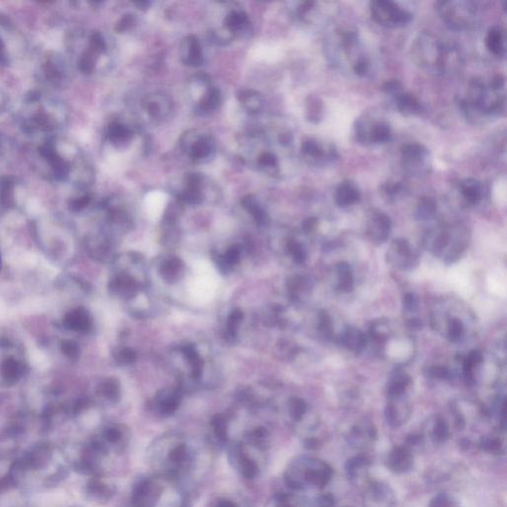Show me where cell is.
Here are the masks:
<instances>
[{"instance_id": "obj_33", "label": "cell", "mask_w": 507, "mask_h": 507, "mask_svg": "<svg viewBox=\"0 0 507 507\" xmlns=\"http://www.w3.org/2000/svg\"><path fill=\"white\" fill-rule=\"evenodd\" d=\"M402 189L403 185L399 181H388L382 185V191L391 198L399 195Z\"/></svg>"}, {"instance_id": "obj_11", "label": "cell", "mask_w": 507, "mask_h": 507, "mask_svg": "<svg viewBox=\"0 0 507 507\" xmlns=\"http://www.w3.org/2000/svg\"><path fill=\"white\" fill-rule=\"evenodd\" d=\"M301 153L304 158L313 162L323 161L324 158L333 160L334 158L338 157V154L336 150L333 149V147H331L330 150L326 152L324 147L314 139H307L302 143Z\"/></svg>"}, {"instance_id": "obj_30", "label": "cell", "mask_w": 507, "mask_h": 507, "mask_svg": "<svg viewBox=\"0 0 507 507\" xmlns=\"http://www.w3.org/2000/svg\"><path fill=\"white\" fill-rule=\"evenodd\" d=\"M137 23V18L134 14H131V13H128V14H125L121 17V19L117 22L116 26H115V30L116 32L118 33H123V32H126L130 29H132Z\"/></svg>"}, {"instance_id": "obj_21", "label": "cell", "mask_w": 507, "mask_h": 507, "mask_svg": "<svg viewBox=\"0 0 507 507\" xmlns=\"http://www.w3.org/2000/svg\"><path fill=\"white\" fill-rule=\"evenodd\" d=\"M410 383L411 377L408 374L404 372H398L389 386V396L392 398H399L403 395L405 389L409 386Z\"/></svg>"}, {"instance_id": "obj_46", "label": "cell", "mask_w": 507, "mask_h": 507, "mask_svg": "<svg viewBox=\"0 0 507 507\" xmlns=\"http://www.w3.org/2000/svg\"><path fill=\"white\" fill-rule=\"evenodd\" d=\"M408 327L413 330H421L423 328V323L419 319H411L408 321Z\"/></svg>"}, {"instance_id": "obj_13", "label": "cell", "mask_w": 507, "mask_h": 507, "mask_svg": "<svg viewBox=\"0 0 507 507\" xmlns=\"http://www.w3.org/2000/svg\"><path fill=\"white\" fill-rule=\"evenodd\" d=\"M459 188L464 199L471 205L477 204L483 195V185L475 179L467 178L460 181Z\"/></svg>"}, {"instance_id": "obj_39", "label": "cell", "mask_w": 507, "mask_h": 507, "mask_svg": "<svg viewBox=\"0 0 507 507\" xmlns=\"http://www.w3.org/2000/svg\"><path fill=\"white\" fill-rule=\"evenodd\" d=\"M320 330L324 336H330L332 334V322L330 316L326 312H322L320 316Z\"/></svg>"}, {"instance_id": "obj_12", "label": "cell", "mask_w": 507, "mask_h": 507, "mask_svg": "<svg viewBox=\"0 0 507 507\" xmlns=\"http://www.w3.org/2000/svg\"><path fill=\"white\" fill-rule=\"evenodd\" d=\"M394 101L397 109L403 115H417L423 111L420 101L410 92H399L394 96Z\"/></svg>"}, {"instance_id": "obj_6", "label": "cell", "mask_w": 507, "mask_h": 507, "mask_svg": "<svg viewBox=\"0 0 507 507\" xmlns=\"http://www.w3.org/2000/svg\"><path fill=\"white\" fill-rule=\"evenodd\" d=\"M355 136L357 141L363 145H381L392 141L393 131L386 121L368 122L359 119L355 125Z\"/></svg>"}, {"instance_id": "obj_22", "label": "cell", "mask_w": 507, "mask_h": 507, "mask_svg": "<svg viewBox=\"0 0 507 507\" xmlns=\"http://www.w3.org/2000/svg\"><path fill=\"white\" fill-rule=\"evenodd\" d=\"M437 210V203L432 197H422L416 208V217L420 220H427L434 216Z\"/></svg>"}, {"instance_id": "obj_8", "label": "cell", "mask_w": 507, "mask_h": 507, "mask_svg": "<svg viewBox=\"0 0 507 507\" xmlns=\"http://www.w3.org/2000/svg\"><path fill=\"white\" fill-rule=\"evenodd\" d=\"M334 199L339 207H348L360 201L361 191L353 181H341L335 190Z\"/></svg>"}, {"instance_id": "obj_5", "label": "cell", "mask_w": 507, "mask_h": 507, "mask_svg": "<svg viewBox=\"0 0 507 507\" xmlns=\"http://www.w3.org/2000/svg\"><path fill=\"white\" fill-rule=\"evenodd\" d=\"M401 162L403 169L413 177L427 176L432 169L429 150L420 143H408L401 148Z\"/></svg>"}, {"instance_id": "obj_27", "label": "cell", "mask_w": 507, "mask_h": 507, "mask_svg": "<svg viewBox=\"0 0 507 507\" xmlns=\"http://www.w3.org/2000/svg\"><path fill=\"white\" fill-rule=\"evenodd\" d=\"M51 165H52V169H53V172H54V175H55V178L59 181L63 180L66 178V176L68 175L69 173V167L68 165L65 163V161L59 157L58 155H56L51 161H50Z\"/></svg>"}, {"instance_id": "obj_38", "label": "cell", "mask_w": 507, "mask_h": 507, "mask_svg": "<svg viewBox=\"0 0 507 507\" xmlns=\"http://www.w3.org/2000/svg\"><path fill=\"white\" fill-rule=\"evenodd\" d=\"M450 237L449 234L446 232L440 233L436 239H435L434 244H433V249L436 252H441L443 249H445L449 243Z\"/></svg>"}, {"instance_id": "obj_44", "label": "cell", "mask_w": 507, "mask_h": 507, "mask_svg": "<svg viewBox=\"0 0 507 507\" xmlns=\"http://www.w3.org/2000/svg\"><path fill=\"white\" fill-rule=\"evenodd\" d=\"M317 219L314 217L308 218L304 223V228L306 231H312L317 225Z\"/></svg>"}, {"instance_id": "obj_15", "label": "cell", "mask_w": 507, "mask_h": 507, "mask_svg": "<svg viewBox=\"0 0 507 507\" xmlns=\"http://www.w3.org/2000/svg\"><path fill=\"white\" fill-rule=\"evenodd\" d=\"M341 343L348 350L360 353L365 347L366 340L362 331L356 328H350L342 335Z\"/></svg>"}, {"instance_id": "obj_40", "label": "cell", "mask_w": 507, "mask_h": 507, "mask_svg": "<svg viewBox=\"0 0 507 507\" xmlns=\"http://www.w3.org/2000/svg\"><path fill=\"white\" fill-rule=\"evenodd\" d=\"M403 305L407 310H414L417 307V298L413 293H406L402 299Z\"/></svg>"}, {"instance_id": "obj_35", "label": "cell", "mask_w": 507, "mask_h": 507, "mask_svg": "<svg viewBox=\"0 0 507 507\" xmlns=\"http://www.w3.org/2000/svg\"><path fill=\"white\" fill-rule=\"evenodd\" d=\"M383 90L387 94L395 96V95L399 94V92L403 91V85H402L401 81H399V79L394 78V79H390V80L386 81L383 84Z\"/></svg>"}, {"instance_id": "obj_16", "label": "cell", "mask_w": 507, "mask_h": 507, "mask_svg": "<svg viewBox=\"0 0 507 507\" xmlns=\"http://www.w3.org/2000/svg\"><path fill=\"white\" fill-rule=\"evenodd\" d=\"M238 100L248 112L258 113L264 107L263 96L253 89H243L238 92Z\"/></svg>"}, {"instance_id": "obj_24", "label": "cell", "mask_w": 507, "mask_h": 507, "mask_svg": "<svg viewBox=\"0 0 507 507\" xmlns=\"http://www.w3.org/2000/svg\"><path fill=\"white\" fill-rule=\"evenodd\" d=\"M97 55L95 52L91 51L90 49L85 51L82 56L80 57L79 59V62H78V69L81 73H90L94 67H95V63H96V60H97Z\"/></svg>"}, {"instance_id": "obj_20", "label": "cell", "mask_w": 507, "mask_h": 507, "mask_svg": "<svg viewBox=\"0 0 507 507\" xmlns=\"http://www.w3.org/2000/svg\"><path fill=\"white\" fill-rule=\"evenodd\" d=\"M189 156L193 160H202L207 158L211 153V145L208 139L200 138L192 141L189 146Z\"/></svg>"}, {"instance_id": "obj_45", "label": "cell", "mask_w": 507, "mask_h": 507, "mask_svg": "<svg viewBox=\"0 0 507 507\" xmlns=\"http://www.w3.org/2000/svg\"><path fill=\"white\" fill-rule=\"evenodd\" d=\"M279 140H280V143L282 145L289 146L292 142V136H291V134H290V133H284V134L280 135Z\"/></svg>"}, {"instance_id": "obj_37", "label": "cell", "mask_w": 507, "mask_h": 507, "mask_svg": "<svg viewBox=\"0 0 507 507\" xmlns=\"http://www.w3.org/2000/svg\"><path fill=\"white\" fill-rule=\"evenodd\" d=\"M369 70V62L365 57H360L353 64V71L359 76L365 75Z\"/></svg>"}, {"instance_id": "obj_48", "label": "cell", "mask_w": 507, "mask_h": 507, "mask_svg": "<svg viewBox=\"0 0 507 507\" xmlns=\"http://www.w3.org/2000/svg\"><path fill=\"white\" fill-rule=\"evenodd\" d=\"M88 202H89V197L85 196V197H82V198L74 201V206H76L77 208H81V207H84Z\"/></svg>"}, {"instance_id": "obj_32", "label": "cell", "mask_w": 507, "mask_h": 507, "mask_svg": "<svg viewBox=\"0 0 507 507\" xmlns=\"http://www.w3.org/2000/svg\"><path fill=\"white\" fill-rule=\"evenodd\" d=\"M258 164L265 170H273L279 166L278 158L271 152L263 153L258 159Z\"/></svg>"}, {"instance_id": "obj_23", "label": "cell", "mask_w": 507, "mask_h": 507, "mask_svg": "<svg viewBox=\"0 0 507 507\" xmlns=\"http://www.w3.org/2000/svg\"><path fill=\"white\" fill-rule=\"evenodd\" d=\"M131 135L132 132L128 127L117 122L110 124L107 129V136L113 142L126 141L131 137Z\"/></svg>"}, {"instance_id": "obj_36", "label": "cell", "mask_w": 507, "mask_h": 507, "mask_svg": "<svg viewBox=\"0 0 507 507\" xmlns=\"http://www.w3.org/2000/svg\"><path fill=\"white\" fill-rule=\"evenodd\" d=\"M234 32H232L231 30L227 29V28H224V29H221V30H218L217 32H213L211 33V37L212 39L216 40V42L221 44V45H226V44H229L230 42H232V40L234 39Z\"/></svg>"}, {"instance_id": "obj_31", "label": "cell", "mask_w": 507, "mask_h": 507, "mask_svg": "<svg viewBox=\"0 0 507 507\" xmlns=\"http://www.w3.org/2000/svg\"><path fill=\"white\" fill-rule=\"evenodd\" d=\"M426 375L429 377H433L437 379H450L451 372L448 367L443 365H432L426 368Z\"/></svg>"}, {"instance_id": "obj_49", "label": "cell", "mask_w": 507, "mask_h": 507, "mask_svg": "<svg viewBox=\"0 0 507 507\" xmlns=\"http://www.w3.org/2000/svg\"><path fill=\"white\" fill-rule=\"evenodd\" d=\"M134 4L138 8H140L141 10H147L150 7L151 2H149V1H136V2H134Z\"/></svg>"}, {"instance_id": "obj_10", "label": "cell", "mask_w": 507, "mask_h": 507, "mask_svg": "<svg viewBox=\"0 0 507 507\" xmlns=\"http://www.w3.org/2000/svg\"><path fill=\"white\" fill-rule=\"evenodd\" d=\"M487 50L497 57H504L506 54V34L505 30L498 25L491 26L485 37Z\"/></svg>"}, {"instance_id": "obj_2", "label": "cell", "mask_w": 507, "mask_h": 507, "mask_svg": "<svg viewBox=\"0 0 507 507\" xmlns=\"http://www.w3.org/2000/svg\"><path fill=\"white\" fill-rule=\"evenodd\" d=\"M219 277L214 267L206 261H199L193 266V276L188 283L189 296L198 304L210 302L216 295Z\"/></svg>"}, {"instance_id": "obj_17", "label": "cell", "mask_w": 507, "mask_h": 507, "mask_svg": "<svg viewBox=\"0 0 507 507\" xmlns=\"http://www.w3.org/2000/svg\"><path fill=\"white\" fill-rule=\"evenodd\" d=\"M250 23L249 16L243 11H233L224 20L225 28L234 32L244 30Z\"/></svg>"}, {"instance_id": "obj_47", "label": "cell", "mask_w": 507, "mask_h": 507, "mask_svg": "<svg viewBox=\"0 0 507 507\" xmlns=\"http://www.w3.org/2000/svg\"><path fill=\"white\" fill-rule=\"evenodd\" d=\"M195 80H198L200 82H204V83H208L210 81V77L208 74L206 73H197L195 76H194Z\"/></svg>"}, {"instance_id": "obj_1", "label": "cell", "mask_w": 507, "mask_h": 507, "mask_svg": "<svg viewBox=\"0 0 507 507\" xmlns=\"http://www.w3.org/2000/svg\"><path fill=\"white\" fill-rule=\"evenodd\" d=\"M412 54L416 64L429 73H444L451 66V58L457 56V49L437 37L423 33L416 39Z\"/></svg>"}, {"instance_id": "obj_14", "label": "cell", "mask_w": 507, "mask_h": 507, "mask_svg": "<svg viewBox=\"0 0 507 507\" xmlns=\"http://www.w3.org/2000/svg\"><path fill=\"white\" fill-rule=\"evenodd\" d=\"M392 250H394L395 255L399 257L402 269H412L418 264L417 257L412 254L411 248L406 240L399 239L394 241Z\"/></svg>"}, {"instance_id": "obj_34", "label": "cell", "mask_w": 507, "mask_h": 507, "mask_svg": "<svg viewBox=\"0 0 507 507\" xmlns=\"http://www.w3.org/2000/svg\"><path fill=\"white\" fill-rule=\"evenodd\" d=\"M89 49L96 54L103 53L106 50V43L103 37L101 36L100 33H94L92 36L90 37L89 41Z\"/></svg>"}, {"instance_id": "obj_43", "label": "cell", "mask_w": 507, "mask_h": 507, "mask_svg": "<svg viewBox=\"0 0 507 507\" xmlns=\"http://www.w3.org/2000/svg\"><path fill=\"white\" fill-rule=\"evenodd\" d=\"M39 152L40 154L45 158L47 159L49 162L57 155V153L55 152L54 148L51 145H44L42 146L41 148H39Z\"/></svg>"}, {"instance_id": "obj_28", "label": "cell", "mask_w": 507, "mask_h": 507, "mask_svg": "<svg viewBox=\"0 0 507 507\" xmlns=\"http://www.w3.org/2000/svg\"><path fill=\"white\" fill-rule=\"evenodd\" d=\"M464 334V326L459 319H452L448 326V337L452 343H458Z\"/></svg>"}, {"instance_id": "obj_4", "label": "cell", "mask_w": 507, "mask_h": 507, "mask_svg": "<svg viewBox=\"0 0 507 507\" xmlns=\"http://www.w3.org/2000/svg\"><path fill=\"white\" fill-rule=\"evenodd\" d=\"M369 11L376 23L389 28L405 26L413 18V14L408 9L391 0L371 1L369 3Z\"/></svg>"}, {"instance_id": "obj_26", "label": "cell", "mask_w": 507, "mask_h": 507, "mask_svg": "<svg viewBox=\"0 0 507 507\" xmlns=\"http://www.w3.org/2000/svg\"><path fill=\"white\" fill-rule=\"evenodd\" d=\"M307 118L312 122H318L322 118L323 114V105L322 102L318 100L316 97H310L309 103H307Z\"/></svg>"}, {"instance_id": "obj_50", "label": "cell", "mask_w": 507, "mask_h": 507, "mask_svg": "<svg viewBox=\"0 0 507 507\" xmlns=\"http://www.w3.org/2000/svg\"><path fill=\"white\" fill-rule=\"evenodd\" d=\"M3 51H4V44H3V42H2V40L0 38V59L3 56Z\"/></svg>"}, {"instance_id": "obj_19", "label": "cell", "mask_w": 507, "mask_h": 507, "mask_svg": "<svg viewBox=\"0 0 507 507\" xmlns=\"http://www.w3.org/2000/svg\"><path fill=\"white\" fill-rule=\"evenodd\" d=\"M222 101V95L217 87H210L199 102V107L204 112L213 111L219 107Z\"/></svg>"}, {"instance_id": "obj_9", "label": "cell", "mask_w": 507, "mask_h": 507, "mask_svg": "<svg viewBox=\"0 0 507 507\" xmlns=\"http://www.w3.org/2000/svg\"><path fill=\"white\" fill-rule=\"evenodd\" d=\"M181 48L182 61L185 65L196 68L203 64L202 48L197 37L194 35L186 37Z\"/></svg>"}, {"instance_id": "obj_7", "label": "cell", "mask_w": 507, "mask_h": 507, "mask_svg": "<svg viewBox=\"0 0 507 507\" xmlns=\"http://www.w3.org/2000/svg\"><path fill=\"white\" fill-rule=\"evenodd\" d=\"M392 231V220L384 212H375L368 222L367 234L370 240L382 244L389 238Z\"/></svg>"}, {"instance_id": "obj_25", "label": "cell", "mask_w": 507, "mask_h": 507, "mask_svg": "<svg viewBox=\"0 0 507 507\" xmlns=\"http://www.w3.org/2000/svg\"><path fill=\"white\" fill-rule=\"evenodd\" d=\"M163 97H160L158 98V96H148L146 97L145 100H144V107H145L146 111L154 118H161L164 116V111L162 110V105L160 103H162V100Z\"/></svg>"}, {"instance_id": "obj_41", "label": "cell", "mask_w": 507, "mask_h": 507, "mask_svg": "<svg viewBox=\"0 0 507 507\" xmlns=\"http://www.w3.org/2000/svg\"><path fill=\"white\" fill-rule=\"evenodd\" d=\"M44 71H45V73H46V76L50 80H54V79H56V78H58L60 76V73L58 72V70L56 69V67L54 66V64L51 63V62H47L45 64Z\"/></svg>"}, {"instance_id": "obj_42", "label": "cell", "mask_w": 507, "mask_h": 507, "mask_svg": "<svg viewBox=\"0 0 507 507\" xmlns=\"http://www.w3.org/2000/svg\"><path fill=\"white\" fill-rule=\"evenodd\" d=\"M35 121H36L37 124L39 126H41L42 128H48V127L53 126V122L51 119H49V115H47L44 112H40L37 114Z\"/></svg>"}, {"instance_id": "obj_18", "label": "cell", "mask_w": 507, "mask_h": 507, "mask_svg": "<svg viewBox=\"0 0 507 507\" xmlns=\"http://www.w3.org/2000/svg\"><path fill=\"white\" fill-rule=\"evenodd\" d=\"M338 273V289L343 292H349L353 290L354 278L351 267L348 263L343 262L337 266Z\"/></svg>"}, {"instance_id": "obj_29", "label": "cell", "mask_w": 507, "mask_h": 507, "mask_svg": "<svg viewBox=\"0 0 507 507\" xmlns=\"http://www.w3.org/2000/svg\"><path fill=\"white\" fill-rule=\"evenodd\" d=\"M13 181L7 177L0 178V199L2 202L8 203L13 196Z\"/></svg>"}, {"instance_id": "obj_3", "label": "cell", "mask_w": 507, "mask_h": 507, "mask_svg": "<svg viewBox=\"0 0 507 507\" xmlns=\"http://www.w3.org/2000/svg\"><path fill=\"white\" fill-rule=\"evenodd\" d=\"M436 7L443 22L456 31L471 27L477 11L472 1H438Z\"/></svg>"}]
</instances>
